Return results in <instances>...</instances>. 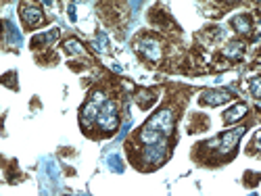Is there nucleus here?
<instances>
[{"label":"nucleus","instance_id":"1","mask_svg":"<svg viewBox=\"0 0 261 196\" xmlns=\"http://www.w3.org/2000/svg\"><path fill=\"white\" fill-rule=\"evenodd\" d=\"M146 127L155 129V132H159L161 136H170L174 132V113L170 109H163L161 113H157L151 121L146 123Z\"/></svg>","mask_w":261,"mask_h":196},{"label":"nucleus","instance_id":"2","mask_svg":"<svg viewBox=\"0 0 261 196\" xmlns=\"http://www.w3.org/2000/svg\"><path fill=\"white\" fill-rule=\"evenodd\" d=\"M98 125L105 129V132H113L119 123V117H117V107L115 102H105L100 107V113H98Z\"/></svg>","mask_w":261,"mask_h":196},{"label":"nucleus","instance_id":"3","mask_svg":"<svg viewBox=\"0 0 261 196\" xmlns=\"http://www.w3.org/2000/svg\"><path fill=\"white\" fill-rule=\"evenodd\" d=\"M21 19L27 27H38L44 23V17H42V11L38 6H32V4H25L21 8Z\"/></svg>","mask_w":261,"mask_h":196},{"label":"nucleus","instance_id":"4","mask_svg":"<svg viewBox=\"0 0 261 196\" xmlns=\"http://www.w3.org/2000/svg\"><path fill=\"white\" fill-rule=\"evenodd\" d=\"M232 98L230 92H223V90H207L201 94V102L203 105H209V107H218V105H223Z\"/></svg>","mask_w":261,"mask_h":196},{"label":"nucleus","instance_id":"5","mask_svg":"<svg viewBox=\"0 0 261 196\" xmlns=\"http://www.w3.org/2000/svg\"><path fill=\"white\" fill-rule=\"evenodd\" d=\"M245 134V127H236V129H232V132H226L221 136V153H228L232 151V148L236 146V142L240 140V136Z\"/></svg>","mask_w":261,"mask_h":196},{"label":"nucleus","instance_id":"6","mask_svg":"<svg viewBox=\"0 0 261 196\" xmlns=\"http://www.w3.org/2000/svg\"><path fill=\"white\" fill-rule=\"evenodd\" d=\"M136 46H138V50H140V52H144V54H146V57L151 59V61H157V59L161 57L159 44H157L155 40H148V38H146V40H140V42H138Z\"/></svg>","mask_w":261,"mask_h":196},{"label":"nucleus","instance_id":"7","mask_svg":"<svg viewBox=\"0 0 261 196\" xmlns=\"http://www.w3.org/2000/svg\"><path fill=\"white\" fill-rule=\"evenodd\" d=\"M247 105H236L234 109H230V111H226V115H223V123H234V121H238V119H242L247 115Z\"/></svg>","mask_w":261,"mask_h":196},{"label":"nucleus","instance_id":"8","mask_svg":"<svg viewBox=\"0 0 261 196\" xmlns=\"http://www.w3.org/2000/svg\"><path fill=\"white\" fill-rule=\"evenodd\" d=\"M232 25L236 27V30H240L242 34H249L251 32V23L247 21V17H242V15H238L234 21H232Z\"/></svg>","mask_w":261,"mask_h":196},{"label":"nucleus","instance_id":"9","mask_svg":"<svg viewBox=\"0 0 261 196\" xmlns=\"http://www.w3.org/2000/svg\"><path fill=\"white\" fill-rule=\"evenodd\" d=\"M65 50L71 52V54H80V52H84L82 44H80L78 40H69V42H65Z\"/></svg>","mask_w":261,"mask_h":196},{"label":"nucleus","instance_id":"10","mask_svg":"<svg viewBox=\"0 0 261 196\" xmlns=\"http://www.w3.org/2000/svg\"><path fill=\"white\" fill-rule=\"evenodd\" d=\"M223 52H226L228 57H240V54H242V44H238V42H232V44H230V46H228V48L223 50Z\"/></svg>","mask_w":261,"mask_h":196},{"label":"nucleus","instance_id":"11","mask_svg":"<svg viewBox=\"0 0 261 196\" xmlns=\"http://www.w3.org/2000/svg\"><path fill=\"white\" fill-rule=\"evenodd\" d=\"M251 90H253V94L261 98V79H253L251 81Z\"/></svg>","mask_w":261,"mask_h":196},{"label":"nucleus","instance_id":"12","mask_svg":"<svg viewBox=\"0 0 261 196\" xmlns=\"http://www.w3.org/2000/svg\"><path fill=\"white\" fill-rule=\"evenodd\" d=\"M259 146H261V140H259Z\"/></svg>","mask_w":261,"mask_h":196}]
</instances>
